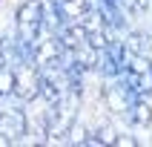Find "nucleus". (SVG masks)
<instances>
[{
    "mask_svg": "<svg viewBox=\"0 0 152 147\" xmlns=\"http://www.w3.org/2000/svg\"><path fill=\"white\" fill-rule=\"evenodd\" d=\"M58 29H60V23H58V17H55V12H52L49 0H26L15 15V29L12 32H15V41L32 58V49L46 35L58 32Z\"/></svg>",
    "mask_w": 152,
    "mask_h": 147,
    "instance_id": "1",
    "label": "nucleus"
},
{
    "mask_svg": "<svg viewBox=\"0 0 152 147\" xmlns=\"http://www.w3.org/2000/svg\"><path fill=\"white\" fill-rule=\"evenodd\" d=\"M118 81L132 95L149 98L152 95V61H149V52H138V49H129L126 46L124 61H121Z\"/></svg>",
    "mask_w": 152,
    "mask_h": 147,
    "instance_id": "2",
    "label": "nucleus"
},
{
    "mask_svg": "<svg viewBox=\"0 0 152 147\" xmlns=\"http://www.w3.org/2000/svg\"><path fill=\"white\" fill-rule=\"evenodd\" d=\"M29 136V110L26 101L17 95H3L0 98V141L15 144Z\"/></svg>",
    "mask_w": 152,
    "mask_h": 147,
    "instance_id": "3",
    "label": "nucleus"
},
{
    "mask_svg": "<svg viewBox=\"0 0 152 147\" xmlns=\"http://www.w3.org/2000/svg\"><path fill=\"white\" fill-rule=\"evenodd\" d=\"M95 3H98V0H49V6H52V12H55V17H58L60 26L80 23V20L95 9Z\"/></svg>",
    "mask_w": 152,
    "mask_h": 147,
    "instance_id": "4",
    "label": "nucleus"
},
{
    "mask_svg": "<svg viewBox=\"0 0 152 147\" xmlns=\"http://www.w3.org/2000/svg\"><path fill=\"white\" fill-rule=\"evenodd\" d=\"M132 127H149L152 124V110H149V98H141V95H135V101H132V107H129L126 118Z\"/></svg>",
    "mask_w": 152,
    "mask_h": 147,
    "instance_id": "5",
    "label": "nucleus"
},
{
    "mask_svg": "<svg viewBox=\"0 0 152 147\" xmlns=\"http://www.w3.org/2000/svg\"><path fill=\"white\" fill-rule=\"evenodd\" d=\"M3 95H15V69L0 55V98Z\"/></svg>",
    "mask_w": 152,
    "mask_h": 147,
    "instance_id": "6",
    "label": "nucleus"
}]
</instances>
